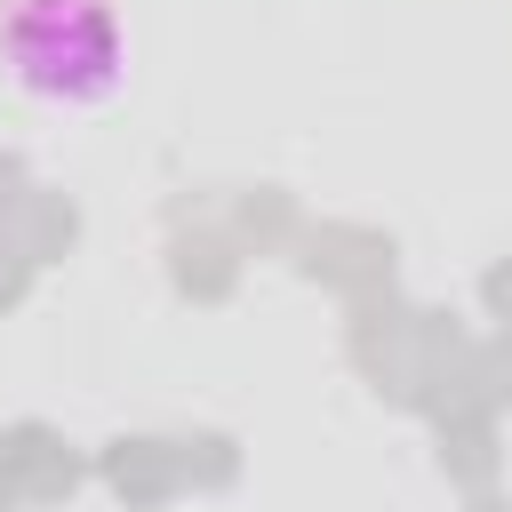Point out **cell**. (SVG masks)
<instances>
[{
    "label": "cell",
    "instance_id": "1",
    "mask_svg": "<svg viewBox=\"0 0 512 512\" xmlns=\"http://www.w3.org/2000/svg\"><path fill=\"white\" fill-rule=\"evenodd\" d=\"M0 64L40 104H112L128 88V32L112 0H8Z\"/></svg>",
    "mask_w": 512,
    "mask_h": 512
}]
</instances>
